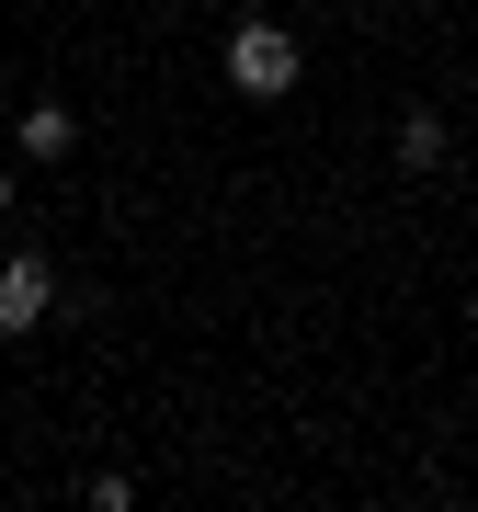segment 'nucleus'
Here are the masks:
<instances>
[{"label":"nucleus","mask_w":478,"mask_h":512,"mask_svg":"<svg viewBox=\"0 0 478 512\" xmlns=\"http://www.w3.org/2000/svg\"><path fill=\"white\" fill-rule=\"evenodd\" d=\"M444 148H456V137H444V114L410 103V114H399V171H444Z\"/></svg>","instance_id":"4"},{"label":"nucleus","mask_w":478,"mask_h":512,"mask_svg":"<svg viewBox=\"0 0 478 512\" xmlns=\"http://www.w3.org/2000/svg\"><path fill=\"white\" fill-rule=\"evenodd\" d=\"M228 80H239V103H285V92H296V35L251 12V23L228 35Z\"/></svg>","instance_id":"1"},{"label":"nucleus","mask_w":478,"mask_h":512,"mask_svg":"<svg viewBox=\"0 0 478 512\" xmlns=\"http://www.w3.org/2000/svg\"><path fill=\"white\" fill-rule=\"evenodd\" d=\"M46 308H57V262L46 251H12V262H0V330H46Z\"/></svg>","instance_id":"2"},{"label":"nucleus","mask_w":478,"mask_h":512,"mask_svg":"<svg viewBox=\"0 0 478 512\" xmlns=\"http://www.w3.org/2000/svg\"><path fill=\"white\" fill-rule=\"evenodd\" d=\"M0 217H12V160H0Z\"/></svg>","instance_id":"5"},{"label":"nucleus","mask_w":478,"mask_h":512,"mask_svg":"<svg viewBox=\"0 0 478 512\" xmlns=\"http://www.w3.org/2000/svg\"><path fill=\"white\" fill-rule=\"evenodd\" d=\"M23 160H69V148H80V126H69V103H23Z\"/></svg>","instance_id":"3"}]
</instances>
